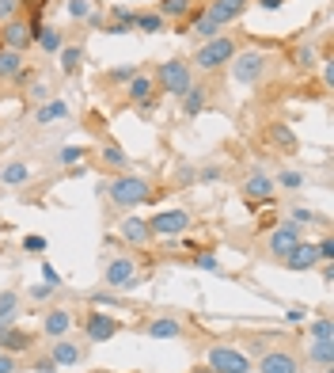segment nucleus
I'll use <instances>...</instances> for the list:
<instances>
[{
    "mask_svg": "<svg viewBox=\"0 0 334 373\" xmlns=\"http://www.w3.org/2000/svg\"><path fill=\"white\" fill-rule=\"evenodd\" d=\"M103 194L110 202H114V210L122 214H129V210H137V206H144L152 199V183L144 179V175H129V172H118L114 179H110L103 186Z\"/></svg>",
    "mask_w": 334,
    "mask_h": 373,
    "instance_id": "nucleus-1",
    "label": "nucleus"
},
{
    "mask_svg": "<svg viewBox=\"0 0 334 373\" xmlns=\"http://www.w3.org/2000/svg\"><path fill=\"white\" fill-rule=\"evenodd\" d=\"M228 69H232V80H236V84L254 88L266 76V69H270V53H262V50H236V58L228 61Z\"/></svg>",
    "mask_w": 334,
    "mask_h": 373,
    "instance_id": "nucleus-2",
    "label": "nucleus"
},
{
    "mask_svg": "<svg viewBox=\"0 0 334 373\" xmlns=\"http://www.w3.org/2000/svg\"><path fill=\"white\" fill-rule=\"evenodd\" d=\"M236 38L232 35H217V38H209V42H202L198 46V53H194V69H202V73H213V69H220V65H228L232 58H236Z\"/></svg>",
    "mask_w": 334,
    "mask_h": 373,
    "instance_id": "nucleus-3",
    "label": "nucleus"
},
{
    "mask_svg": "<svg viewBox=\"0 0 334 373\" xmlns=\"http://www.w3.org/2000/svg\"><path fill=\"white\" fill-rule=\"evenodd\" d=\"M156 88H163L167 95H186V88L194 84V65H186V61H163L160 69H156Z\"/></svg>",
    "mask_w": 334,
    "mask_h": 373,
    "instance_id": "nucleus-4",
    "label": "nucleus"
},
{
    "mask_svg": "<svg viewBox=\"0 0 334 373\" xmlns=\"http://www.w3.org/2000/svg\"><path fill=\"white\" fill-rule=\"evenodd\" d=\"M205 369H213V373H251V358L236 347L220 343V347L205 350Z\"/></svg>",
    "mask_w": 334,
    "mask_h": 373,
    "instance_id": "nucleus-5",
    "label": "nucleus"
},
{
    "mask_svg": "<svg viewBox=\"0 0 334 373\" xmlns=\"http://www.w3.org/2000/svg\"><path fill=\"white\" fill-rule=\"evenodd\" d=\"M103 282H107V290L126 293V290H137L144 278H137V263H133L129 256H118V259H110V263H107Z\"/></svg>",
    "mask_w": 334,
    "mask_h": 373,
    "instance_id": "nucleus-6",
    "label": "nucleus"
},
{
    "mask_svg": "<svg viewBox=\"0 0 334 373\" xmlns=\"http://www.w3.org/2000/svg\"><path fill=\"white\" fill-rule=\"evenodd\" d=\"M300 369H304V358L293 347H274L259 362V373H300Z\"/></svg>",
    "mask_w": 334,
    "mask_h": 373,
    "instance_id": "nucleus-7",
    "label": "nucleus"
},
{
    "mask_svg": "<svg viewBox=\"0 0 334 373\" xmlns=\"http://www.w3.org/2000/svg\"><path fill=\"white\" fill-rule=\"evenodd\" d=\"M300 225H293V221H281V225H274L270 228V240H266V248H270V259H277L281 263L289 251H293L296 244H300Z\"/></svg>",
    "mask_w": 334,
    "mask_h": 373,
    "instance_id": "nucleus-8",
    "label": "nucleus"
},
{
    "mask_svg": "<svg viewBox=\"0 0 334 373\" xmlns=\"http://www.w3.org/2000/svg\"><path fill=\"white\" fill-rule=\"evenodd\" d=\"M190 221H194L190 210H163V214L149 217V233L152 236H179L190 228Z\"/></svg>",
    "mask_w": 334,
    "mask_h": 373,
    "instance_id": "nucleus-9",
    "label": "nucleus"
},
{
    "mask_svg": "<svg viewBox=\"0 0 334 373\" xmlns=\"http://www.w3.org/2000/svg\"><path fill=\"white\" fill-rule=\"evenodd\" d=\"M118 332H122V324H118L110 312L92 309V312L84 316V335L92 339V343H110V339H114Z\"/></svg>",
    "mask_w": 334,
    "mask_h": 373,
    "instance_id": "nucleus-10",
    "label": "nucleus"
},
{
    "mask_svg": "<svg viewBox=\"0 0 334 373\" xmlns=\"http://www.w3.org/2000/svg\"><path fill=\"white\" fill-rule=\"evenodd\" d=\"M0 46L4 50H16V53H23L27 46H35V35H31V23L27 19H8L4 27H0Z\"/></svg>",
    "mask_w": 334,
    "mask_h": 373,
    "instance_id": "nucleus-11",
    "label": "nucleus"
},
{
    "mask_svg": "<svg viewBox=\"0 0 334 373\" xmlns=\"http://www.w3.org/2000/svg\"><path fill=\"white\" fill-rule=\"evenodd\" d=\"M243 12H247V0H213V4L205 8V19L213 27H225L232 19H239Z\"/></svg>",
    "mask_w": 334,
    "mask_h": 373,
    "instance_id": "nucleus-12",
    "label": "nucleus"
},
{
    "mask_svg": "<svg viewBox=\"0 0 334 373\" xmlns=\"http://www.w3.org/2000/svg\"><path fill=\"white\" fill-rule=\"evenodd\" d=\"M274 179L266 172H251V175H243V199L247 202H270L274 199Z\"/></svg>",
    "mask_w": 334,
    "mask_h": 373,
    "instance_id": "nucleus-13",
    "label": "nucleus"
},
{
    "mask_svg": "<svg viewBox=\"0 0 334 373\" xmlns=\"http://www.w3.org/2000/svg\"><path fill=\"white\" fill-rule=\"evenodd\" d=\"M118 236L126 240L129 248H144L152 240L149 221H144V217H122V221H118Z\"/></svg>",
    "mask_w": 334,
    "mask_h": 373,
    "instance_id": "nucleus-14",
    "label": "nucleus"
},
{
    "mask_svg": "<svg viewBox=\"0 0 334 373\" xmlns=\"http://www.w3.org/2000/svg\"><path fill=\"white\" fill-rule=\"evenodd\" d=\"M69 332H72V312L65 309V305L61 309H50L46 316H42V335L46 339H65Z\"/></svg>",
    "mask_w": 334,
    "mask_h": 373,
    "instance_id": "nucleus-15",
    "label": "nucleus"
},
{
    "mask_svg": "<svg viewBox=\"0 0 334 373\" xmlns=\"http://www.w3.org/2000/svg\"><path fill=\"white\" fill-rule=\"evenodd\" d=\"M50 358H53V366H58V369H69V366H76V362L84 358V347H80V343H72L69 335H65V339H53Z\"/></svg>",
    "mask_w": 334,
    "mask_h": 373,
    "instance_id": "nucleus-16",
    "label": "nucleus"
},
{
    "mask_svg": "<svg viewBox=\"0 0 334 373\" xmlns=\"http://www.w3.org/2000/svg\"><path fill=\"white\" fill-rule=\"evenodd\" d=\"M0 350L4 354H27V350H35V335L23 332V327H4L0 332Z\"/></svg>",
    "mask_w": 334,
    "mask_h": 373,
    "instance_id": "nucleus-17",
    "label": "nucleus"
},
{
    "mask_svg": "<svg viewBox=\"0 0 334 373\" xmlns=\"http://www.w3.org/2000/svg\"><path fill=\"white\" fill-rule=\"evenodd\" d=\"M289 270H311V267H319V251H316V244H308V240H300V244L289 251V256L281 259Z\"/></svg>",
    "mask_w": 334,
    "mask_h": 373,
    "instance_id": "nucleus-18",
    "label": "nucleus"
},
{
    "mask_svg": "<svg viewBox=\"0 0 334 373\" xmlns=\"http://www.w3.org/2000/svg\"><path fill=\"white\" fill-rule=\"evenodd\" d=\"M0 80L16 84V80H27V65H23V53L16 50H4L0 46Z\"/></svg>",
    "mask_w": 334,
    "mask_h": 373,
    "instance_id": "nucleus-19",
    "label": "nucleus"
},
{
    "mask_svg": "<svg viewBox=\"0 0 334 373\" xmlns=\"http://www.w3.org/2000/svg\"><path fill=\"white\" fill-rule=\"evenodd\" d=\"M156 95V80L149 73H137L133 80L126 84V103H133V107H141V103H149Z\"/></svg>",
    "mask_w": 334,
    "mask_h": 373,
    "instance_id": "nucleus-20",
    "label": "nucleus"
},
{
    "mask_svg": "<svg viewBox=\"0 0 334 373\" xmlns=\"http://www.w3.org/2000/svg\"><path fill=\"white\" fill-rule=\"evenodd\" d=\"M137 27V12H129L126 4L110 8V23H103V35H129Z\"/></svg>",
    "mask_w": 334,
    "mask_h": 373,
    "instance_id": "nucleus-21",
    "label": "nucleus"
},
{
    "mask_svg": "<svg viewBox=\"0 0 334 373\" xmlns=\"http://www.w3.org/2000/svg\"><path fill=\"white\" fill-rule=\"evenodd\" d=\"M72 115V107L65 103V100H46L35 111V126H50V122H65V118Z\"/></svg>",
    "mask_w": 334,
    "mask_h": 373,
    "instance_id": "nucleus-22",
    "label": "nucleus"
},
{
    "mask_svg": "<svg viewBox=\"0 0 334 373\" xmlns=\"http://www.w3.org/2000/svg\"><path fill=\"white\" fill-rule=\"evenodd\" d=\"M144 335H149V339H179L183 324L175 320V316H156V320L144 324Z\"/></svg>",
    "mask_w": 334,
    "mask_h": 373,
    "instance_id": "nucleus-23",
    "label": "nucleus"
},
{
    "mask_svg": "<svg viewBox=\"0 0 334 373\" xmlns=\"http://www.w3.org/2000/svg\"><path fill=\"white\" fill-rule=\"evenodd\" d=\"M99 160H103L110 172H126V168H129V157H126V149H122L114 137H107V141H103V149H99Z\"/></svg>",
    "mask_w": 334,
    "mask_h": 373,
    "instance_id": "nucleus-24",
    "label": "nucleus"
},
{
    "mask_svg": "<svg viewBox=\"0 0 334 373\" xmlns=\"http://www.w3.org/2000/svg\"><path fill=\"white\" fill-rule=\"evenodd\" d=\"M205 103H209V88L190 84V88H186V95H183V115L186 118H198V115L205 111Z\"/></svg>",
    "mask_w": 334,
    "mask_h": 373,
    "instance_id": "nucleus-25",
    "label": "nucleus"
},
{
    "mask_svg": "<svg viewBox=\"0 0 334 373\" xmlns=\"http://www.w3.org/2000/svg\"><path fill=\"white\" fill-rule=\"evenodd\" d=\"M27 175H31V168L23 160H8L4 168H0V183H4V186H23Z\"/></svg>",
    "mask_w": 334,
    "mask_h": 373,
    "instance_id": "nucleus-26",
    "label": "nucleus"
},
{
    "mask_svg": "<svg viewBox=\"0 0 334 373\" xmlns=\"http://www.w3.org/2000/svg\"><path fill=\"white\" fill-rule=\"evenodd\" d=\"M16 312H19V293L4 290V293H0V332L16 324Z\"/></svg>",
    "mask_w": 334,
    "mask_h": 373,
    "instance_id": "nucleus-27",
    "label": "nucleus"
},
{
    "mask_svg": "<svg viewBox=\"0 0 334 373\" xmlns=\"http://www.w3.org/2000/svg\"><path fill=\"white\" fill-rule=\"evenodd\" d=\"M270 141H274L277 149H285V152H293V149L300 145L296 134H293V126H289V122H274V126H270Z\"/></svg>",
    "mask_w": 334,
    "mask_h": 373,
    "instance_id": "nucleus-28",
    "label": "nucleus"
},
{
    "mask_svg": "<svg viewBox=\"0 0 334 373\" xmlns=\"http://www.w3.org/2000/svg\"><path fill=\"white\" fill-rule=\"evenodd\" d=\"M58 53H61V69H65V76H76V73H80L84 46H76V42H72V46H61Z\"/></svg>",
    "mask_w": 334,
    "mask_h": 373,
    "instance_id": "nucleus-29",
    "label": "nucleus"
},
{
    "mask_svg": "<svg viewBox=\"0 0 334 373\" xmlns=\"http://www.w3.org/2000/svg\"><path fill=\"white\" fill-rule=\"evenodd\" d=\"M304 354H308V362H316L319 369H327L330 366V339H311Z\"/></svg>",
    "mask_w": 334,
    "mask_h": 373,
    "instance_id": "nucleus-30",
    "label": "nucleus"
},
{
    "mask_svg": "<svg viewBox=\"0 0 334 373\" xmlns=\"http://www.w3.org/2000/svg\"><path fill=\"white\" fill-rule=\"evenodd\" d=\"M190 4H194V0H160L156 12H160L163 19H186V16H190Z\"/></svg>",
    "mask_w": 334,
    "mask_h": 373,
    "instance_id": "nucleus-31",
    "label": "nucleus"
},
{
    "mask_svg": "<svg viewBox=\"0 0 334 373\" xmlns=\"http://www.w3.org/2000/svg\"><path fill=\"white\" fill-rule=\"evenodd\" d=\"M35 42H38V50H42V53H58V50L65 46V35H61L58 27H42Z\"/></svg>",
    "mask_w": 334,
    "mask_h": 373,
    "instance_id": "nucleus-32",
    "label": "nucleus"
},
{
    "mask_svg": "<svg viewBox=\"0 0 334 373\" xmlns=\"http://www.w3.org/2000/svg\"><path fill=\"white\" fill-rule=\"evenodd\" d=\"M163 27H167V19L160 12H137V27L133 31H141V35H160Z\"/></svg>",
    "mask_w": 334,
    "mask_h": 373,
    "instance_id": "nucleus-33",
    "label": "nucleus"
},
{
    "mask_svg": "<svg viewBox=\"0 0 334 373\" xmlns=\"http://www.w3.org/2000/svg\"><path fill=\"white\" fill-rule=\"evenodd\" d=\"M84 157H87L84 145H65V149H58V157H53V160H58L61 168H72V164H80Z\"/></svg>",
    "mask_w": 334,
    "mask_h": 373,
    "instance_id": "nucleus-34",
    "label": "nucleus"
},
{
    "mask_svg": "<svg viewBox=\"0 0 334 373\" xmlns=\"http://www.w3.org/2000/svg\"><path fill=\"white\" fill-rule=\"evenodd\" d=\"M293 65H296V69H316V46H308V42H304V46H296V53H293Z\"/></svg>",
    "mask_w": 334,
    "mask_h": 373,
    "instance_id": "nucleus-35",
    "label": "nucleus"
},
{
    "mask_svg": "<svg viewBox=\"0 0 334 373\" xmlns=\"http://www.w3.org/2000/svg\"><path fill=\"white\" fill-rule=\"evenodd\" d=\"M217 35H220V27H213V23H209V19H205V12L194 19V38L209 42V38H217Z\"/></svg>",
    "mask_w": 334,
    "mask_h": 373,
    "instance_id": "nucleus-36",
    "label": "nucleus"
},
{
    "mask_svg": "<svg viewBox=\"0 0 334 373\" xmlns=\"http://www.w3.org/2000/svg\"><path fill=\"white\" fill-rule=\"evenodd\" d=\"M137 73H141L137 65H118V69H110V73H107V80H110V84H129Z\"/></svg>",
    "mask_w": 334,
    "mask_h": 373,
    "instance_id": "nucleus-37",
    "label": "nucleus"
},
{
    "mask_svg": "<svg viewBox=\"0 0 334 373\" xmlns=\"http://www.w3.org/2000/svg\"><path fill=\"white\" fill-rule=\"evenodd\" d=\"M274 186H285V191H300V186H304V175H300V172H277Z\"/></svg>",
    "mask_w": 334,
    "mask_h": 373,
    "instance_id": "nucleus-38",
    "label": "nucleus"
},
{
    "mask_svg": "<svg viewBox=\"0 0 334 373\" xmlns=\"http://www.w3.org/2000/svg\"><path fill=\"white\" fill-rule=\"evenodd\" d=\"M308 335H311V339H330V316H327V312L316 316V320H311V327H308Z\"/></svg>",
    "mask_w": 334,
    "mask_h": 373,
    "instance_id": "nucleus-39",
    "label": "nucleus"
},
{
    "mask_svg": "<svg viewBox=\"0 0 334 373\" xmlns=\"http://www.w3.org/2000/svg\"><path fill=\"white\" fill-rule=\"evenodd\" d=\"M194 267H202V270H213V274H220V259L213 256V251H198V256H194Z\"/></svg>",
    "mask_w": 334,
    "mask_h": 373,
    "instance_id": "nucleus-40",
    "label": "nucleus"
},
{
    "mask_svg": "<svg viewBox=\"0 0 334 373\" xmlns=\"http://www.w3.org/2000/svg\"><path fill=\"white\" fill-rule=\"evenodd\" d=\"M289 221H293V225H316V221H323V217H319L316 210H304V206H296Z\"/></svg>",
    "mask_w": 334,
    "mask_h": 373,
    "instance_id": "nucleus-41",
    "label": "nucleus"
},
{
    "mask_svg": "<svg viewBox=\"0 0 334 373\" xmlns=\"http://www.w3.org/2000/svg\"><path fill=\"white\" fill-rule=\"evenodd\" d=\"M92 0H69V16L72 19H87V16H92Z\"/></svg>",
    "mask_w": 334,
    "mask_h": 373,
    "instance_id": "nucleus-42",
    "label": "nucleus"
},
{
    "mask_svg": "<svg viewBox=\"0 0 334 373\" xmlns=\"http://www.w3.org/2000/svg\"><path fill=\"white\" fill-rule=\"evenodd\" d=\"M23 251L27 256H42V251H46V236H35V233L23 236Z\"/></svg>",
    "mask_w": 334,
    "mask_h": 373,
    "instance_id": "nucleus-43",
    "label": "nucleus"
},
{
    "mask_svg": "<svg viewBox=\"0 0 334 373\" xmlns=\"http://www.w3.org/2000/svg\"><path fill=\"white\" fill-rule=\"evenodd\" d=\"M19 0H0V23H8V19H16L19 16Z\"/></svg>",
    "mask_w": 334,
    "mask_h": 373,
    "instance_id": "nucleus-44",
    "label": "nucleus"
},
{
    "mask_svg": "<svg viewBox=\"0 0 334 373\" xmlns=\"http://www.w3.org/2000/svg\"><path fill=\"white\" fill-rule=\"evenodd\" d=\"M42 282H46V286H53V290H61V274H58V267H50V263H42Z\"/></svg>",
    "mask_w": 334,
    "mask_h": 373,
    "instance_id": "nucleus-45",
    "label": "nucleus"
},
{
    "mask_svg": "<svg viewBox=\"0 0 334 373\" xmlns=\"http://www.w3.org/2000/svg\"><path fill=\"white\" fill-rule=\"evenodd\" d=\"M316 251H319V263H334V240L330 236H323L316 244Z\"/></svg>",
    "mask_w": 334,
    "mask_h": 373,
    "instance_id": "nucleus-46",
    "label": "nucleus"
},
{
    "mask_svg": "<svg viewBox=\"0 0 334 373\" xmlns=\"http://www.w3.org/2000/svg\"><path fill=\"white\" fill-rule=\"evenodd\" d=\"M220 175H225V172H220V164H205V168L198 172V183H217Z\"/></svg>",
    "mask_w": 334,
    "mask_h": 373,
    "instance_id": "nucleus-47",
    "label": "nucleus"
},
{
    "mask_svg": "<svg viewBox=\"0 0 334 373\" xmlns=\"http://www.w3.org/2000/svg\"><path fill=\"white\" fill-rule=\"evenodd\" d=\"M53 293H58L53 286H46V282H35V286H31V301H50Z\"/></svg>",
    "mask_w": 334,
    "mask_h": 373,
    "instance_id": "nucleus-48",
    "label": "nucleus"
},
{
    "mask_svg": "<svg viewBox=\"0 0 334 373\" xmlns=\"http://www.w3.org/2000/svg\"><path fill=\"white\" fill-rule=\"evenodd\" d=\"M92 305H118L114 290H92Z\"/></svg>",
    "mask_w": 334,
    "mask_h": 373,
    "instance_id": "nucleus-49",
    "label": "nucleus"
},
{
    "mask_svg": "<svg viewBox=\"0 0 334 373\" xmlns=\"http://www.w3.org/2000/svg\"><path fill=\"white\" fill-rule=\"evenodd\" d=\"M27 95H31V100H35V103H46V100H50V88L38 80V84H31V92H27Z\"/></svg>",
    "mask_w": 334,
    "mask_h": 373,
    "instance_id": "nucleus-50",
    "label": "nucleus"
},
{
    "mask_svg": "<svg viewBox=\"0 0 334 373\" xmlns=\"http://www.w3.org/2000/svg\"><path fill=\"white\" fill-rule=\"evenodd\" d=\"M175 175H179V183H183V186H190V183L198 179V172L190 168V164H179V172H175Z\"/></svg>",
    "mask_w": 334,
    "mask_h": 373,
    "instance_id": "nucleus-51",
    "label": "nucleus"
},
{
    "mask_svg": "<svg viewBox=\"0 0 334 373\" xmlns=\"http://www.w3.org/2000/svg\"><path fill=\"white\" fill-rule=\"evenodd\" d=\"M16 369H19L16 354H4V350H0V373H16Z\"/></svg>",
    "mask_w": 334,
    "mask_h": 373,
    "instance_id": "nucleus-52",
    "label": "nucleus"
},
{
    "mask_svg": "<svg viewBox=\"0 0 334 373\" xmlns=\"http://www.w3.org/2000/svg\"><path fill=\"white\" fill-rule=\"evenodd\" d=\"M35 373H58L53 358H35Z\"/></svg>",
    "mask_w": 334,
    "mask_h": 373,
    "instance_id": "nucleus-53",
    "label": "nucleus"
},
{
    "mask_svg": "<svg viewBox=\"0 0 334 373\" xmlns=\"http://www.w3.org/2000/svg\"><path fill=\"white\" fill-rule=\"evenodd\" d=\"M285 320H289V324H304V320H308V312H304V309H289V312H285Z\"/></svg>",
    "mask_w": 334,
    "mask_h": 373,
    "instance_id": "nucleus-54",
    "label": "nucleus"
},
{
    "mask_svg": "<svg viewBox=\"0 0 334 373\" xmlns=\"http://www.w3.org/2000/svg\"><path fill=\"white\" fill-rule=\"evenodd\" d=\"M259 8H266V12H274V8H281V4H289V0H254Z\"/></svg>",
    "mask_w": 334,
    "mask_h": 373,
    "instance_id": "nucleus-55",
    "label": "nucleus"
},
{
    "mask_svg": "<svg viewBox=\"0 0 334 373\" xmlns=\"http://www.w3.org/2000/svg\"><path fill=\"white\" fill-rule=\"evenodd\" d=\"M319 65H323V80H327V88H330L334 84V65L330 61H319Z\"/></svg>",
    "mask_w": 334,
    "mask_h": 373,
    "instance_id": "nucleus-56",
    "label": "nucleus"
},
{
    "mask_svg": "<svg viewBox=\"0 0 334 373\" xmlns=\"http://www.w3.org/2000/svg\"><path fill=\"white\" fill-rule=\"evenodd\" d=\"M323 282H334V263H323Z\"/></svg>",
    "mask_w": 334,
    "mask_h": 373,
    "instance_id": "nucleus-57",
    "label": "nucleus"
},
{
    "mask_svg": "<svg viewBox=\"0 0 334 373\" xmlns=\"http://www.w3.org/2000/svg\"><path fill=\"white\" fill-rule=\"evenodd\" d=\"M19 4H27V8H35V4H42V0H19Z\"/></svg>",
    "mask_w": 334,
    "mask_h": 373,
    "instance_id": "nucleus-58",
    "label": "nucleus"
},
{
    "mask_svg": "<svg viewBox=\"0 0 334 373\" xmlns=\"http://www.w3.org/2000/svg\"><path fill=\"white\" fill-rule=\"evenodd\" d=\"M194 373H205V369H194Z\"/></svg>",
    "mask_w": 334,
    "mask_h": 373,
    "instance_id": "nucleus-59",
    "label": "nucleus"
}]
</instances>
